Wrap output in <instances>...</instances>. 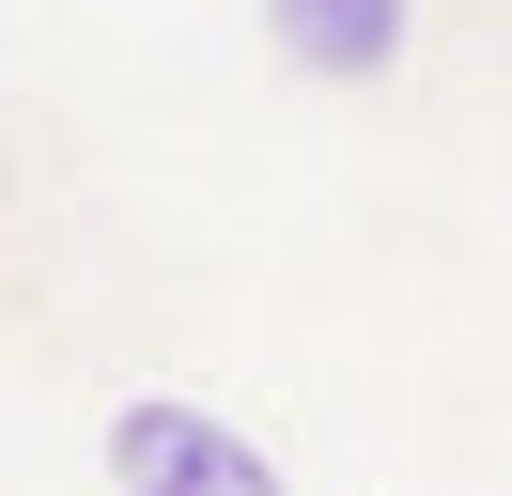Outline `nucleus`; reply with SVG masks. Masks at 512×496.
<instances>
[{"label":"nucleus","instance_id":"1","mask_svg":"<svg viewBox=\"0 0 512 496\" xmlns=\"http://www.w3.org/2000/svg\"><path fill=\"white\" fill-rule=\"evenodd\" d=\"M109 481L125 496H295L280 450H249V434L202 419V403H125V419H109Z\"/></svg>","mask_w":512,"mask_h":496},{"label":"nucleus","instance_id":"2","mask_svg":"<svg viewBox=\"0 0 512 496\" xmlns=\"http://www.w3.org/2000/svg\"><path fill=\"white\" fill-rule=\"evenodd\" d=\"M404 31H419V0H264V47L295 78H388Z\"/></svg>","mask_w":512,"mask_h":496}]
</instances>
